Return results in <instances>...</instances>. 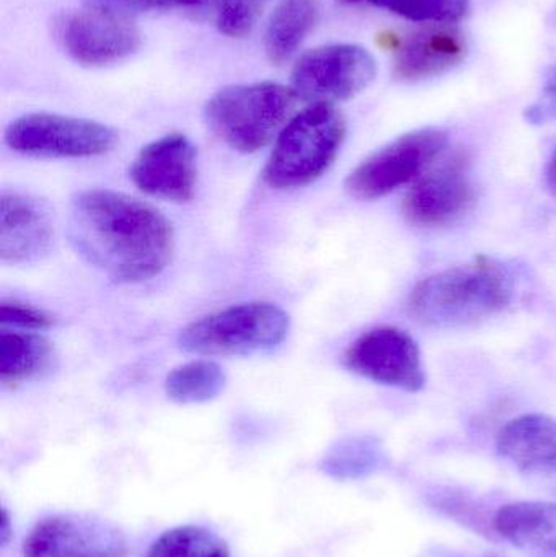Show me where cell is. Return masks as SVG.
<instances>
[{
	"label": "cell",
	"mask_w": 556,
	"mask_h": 557,
	"mask_svg": "<svg viewBox=\"0 0 556 557\" xmlns=\"http://www.w3.org/2000/svg\"><path fill=\"white\" fill-rule=\"evenodd\" d=\"M67 237L82 260L120 284L159 276L175 250L165 215L110 189H87L72 198Z\"/></svg>",
	"instance_id": "6da1fadb"
},
{
	"label": "cell",
	"mask_w": 556,
	"mask_h": 557,
	"mask_svg": "<svg viewBox=\"0 0 556 557\" xmlns=\"http://www.w3.org/2000/svg\"><path fill=\"white\" fill-rule=\"evenodd\" d=\"M512 297L511 271L482 255L418 282L408 297L407 311L421 326H469L505 310Z\"/></svg>",
	"instance_id": "7a4b0ae2"
},
{
	"label": "cell",
	"mask_w": 556,
	"mask_h": 557,
	"mask_svg": "<svg viewBox=\"0 0 556 557\" xmlns=\"http://www.w3.org/2000/svg\"><path fill=\"white\" fill-rule=\"evenodd\" d=\"M346 139V121L333 104L316 103L297 113L276 137L263 180L273 189L304 188L322 178Z\"/></svg>",
	"instance_id": "3957f363"
},
{
	"label": "cell",
	"mask_w": 556,
	"mask_h": 557,
	"mask_svg": "<svg viewBox=\"0 0 556 557\" xmlns=\"http://www.w3.org/2000/svg\"><path fill=\"white\" fill-rule=\"evenodd\" d=\"M297 95L276 82H254L222 88L209 98L205 120L231 149L255 153L280 136Z\"/></svg>",
	"instance_id": "277c9868"
},
{
	"label": "cell",
	"mask_w": 556,
	"mask_h": 557,
	"mask_svg": "<svg viewBox=\"0 0 556 557\" xmlns=\"http://www.w3.org/2000/svg\"><path fill=\"white\" fill-rule=\"evenodd\" d=\"M289 314L268 301L234 305L183 327L180 349L206 357H248L271 352L289 334Z\"/></svg>",
	"instance_id": "5b68a950"
},
{
	"label": "cell",
	"mask_w": 556,
	"mask_h": 557,
	"mask_svg": "<svg viewBox=\"0 0 556 557\" xmlns=\"http://www.w3.org/2000/svg\"><path fill=\"white\" fill-rule=\"evenodd\" d=\"M447 143L446 131L437 127L404 134L349 173L346 193L361 201L384 198L424 175L446 152Z\"/></svg>",
	"instance_id": "8992f818"
},
{
	"label": "cell",
	"mask_w": 556,
	"mask_h": 557,
	"mask_svg": "<svg viewBox=\"0 0 556 557\" xmlns=\"http://www.w3.org/2000/svg\"><path fill=\"white\" fill-rule=\"evenodd\" d=\"M7 147L36 159H91L111 152L118 133L107 124L54 113H29L9 124Z\"/></svg>",
	"instance_id": "52a82bcc"
},
{
	"label": "cell",
	"mask_w": 556,
	"mask_h": 557,
	"mask_svg": "<svg viewBox=\"0 0 556 557\" xmlns=\"http://www.w3.org/2000/svg\"><path fill=\"white\" fill-rule=\"evenodd\" d=\"M378 75L374 55L359 45L320 46L297 59L291 88L310 103L333 104L351 100Z\"/></svg>",
	"instance_id": "ba28073f"
},
{
	"label": "cell",
	"mask_w": 556,
	"mask_h": 557,
	"mask_svg": "<svg viewBox=\"0 0 556 557\" xmlns=\"http://www.w3.org/2000/svg\"><path fill=\"white\" fill-rule=\"evenodd\" d=\"M472 160L456 149L415 182L404 199V214L420 228H443L469 214L477 201Z\"/></svg>",
	"instance_id": "9c48e42d"
},
{
	"label": "cell",
	"mask_w": 556,
	"mask_h": 557,
	"mask_svg": "<svg viewBox=\"0 0 556 557\" xmlns=\"http://www.w3.org/2000/svg\"><path fill=\"white\" fill-rule=\"evenodd\" d=\"M52 33L72 61L94 69L126 61L139 51L143 42L131 18L91 7L55 16Z\"/></svg>",
	"instance_id": "30bf717a"
},
{
	"label": "cell",
	"mask_w": 556,
	"mask_h": 557,
	"mask_svg": "<svg viewBox=\"0 0 556 557\" xmlns=\"http://www.w3.org/2000/svg\"><path fill=\"white\" fill-rule=\"evenodd\" d=\"M343 366L362 379L408 393L421 392L427 385L420 346L410 333L391 324L356 337L343 354Z\"/></svg>",
	"instance_id": "8fae6325"
},
{
	"label": "cell",
	"mask_w": 556,
	"mask_h": 557,
	"mask_svg": "<svg viewBox=\"0 0 556 557\" xmlns=\"http://www.w3.org/2000/svg\"><path fill=\"white\" fill-rule=\"evenodd\" d=\"M144 195L172 202H189L198 183V152L185 134L173 133L143 147L129 170Z\"/></svg>",
	"instance_id": "7c38bea8"
},
{
	"label": "cell",
	"mask_w": 556,
	"mask_h": 557,
	"mask_svg": "<svg viewBox=\"0 0 556 557\" xmlns=\"http://www.w3.org/2000/svg\"><path fill=\"white\" fill-rule=\"evenodd\" d=\"M23 557H127L123 533L94 517H46L23 543Z\"/></svg>",
	"instance_id": "4fadbf2b"
},
{
	"label": "cell",
	"mask_w": 556,
	"mask_h": 557,
	"mask_svg": "<svg viewBox=\"0 0 556 557\" xmlns=\"http://www.w3.org/2000/svg\"><path fill=\"white\" fill-rule=\"evenodd\" d=\"M54 245V224L39 199L20 193L0 196V258L7 264L41 260Z\"/></svg>",
	"instance_id": "5bb4252c"
},
{
	"label": "cell",
	"mask_w": 556,
	"mask_h": 557,
	"mask_svg": "<svg viewBox=\"0 0 556 557\" xmlns=\"http://www.w3.org/2000/svg\"><path fill=\"white\" fill-rule=\"evenodd\" d=\"M467 39L456 25H424L395 49L394 71L401 81L436 77L466 59Z\"/></svg>",
	"instance_id": "9a60e30c"
},
{
	"label": "cell",
	"mask_w": 556,
	"mask_h": 557,
	"mask_svg": "<svg viewBox=\"0 0 556 557\" xmlns=\"http://www.w3.org/2000/svg\"><path fill=\"white\" fill-rule=\"evenodd\" d=\"M499 457L519 471L556 478V419L547 414H522L499 429Z\"/></svg>",
	"instance_id": "2e32d148"
},
{
	"label": "cell",
	"mask_w": 556,
	"mask_h": 557,
	"mask_svg": "<svg viewBox=\"0 0 556 557\" xmlns=\"http://www.w3.org/2000/svg\"><path fill=\"white\" fill-rule=\"evenodd\" d=\"M498 535L531 557H556V503L506 504L493 520Z\"/></svg>",
	"instance_id": "e0dca14e"
},
{
	"label": "cell",
	"mask_w": 556,
	"mask_h": 557,
	"mask_svg": "<svg viewBox=\"0 0 556 557\" xmlns=\"http://www.w3.org/2000/svg\"><path fill=\"white\" fill-rule=\"evenodd\" d=\"M320 13V0H281L264 32L268 59L276 65L289 61L316 29Z\"/></svg>",
	"instance_id": "ac0fdd59"
},
{
	"label": "cell",
	"mask_w": 556,
	"mask_h": 557,
	"mask_svg": "<svg viewBox=\"0 0 556 557\" xmlns=\"http://www.w3.org/2000/svg\"><path fill=\"white\" fill-rule=\"evenodd\" d=\"M52 359L51 343L35 331L0 333V383L5 388L38 379L51 369Z\"/></svg>",
	"instance_id": "d6986e66"
},
{
	"label": "cell",
	"mask_w": 556,
	"mask_h": 557,
	"mask_svg": "<svg viewBox=\"0 0 556 557\" xmlns=\"http://www.w3.org/2000/svg\"><path fill=\"white\" fill-rule=\"evenodd\" d=\"M388 465V455L379 438L371 435H353L336 442L325 457L320 470L335 480H362Z\"/></svg>",
	"instance_id": "ffe728a7"
},
{
	"label": "cell",
	"mask_w": 556,
	"mask_h": 557,
	"mask_svg": "<svg viewBox=\"0 0 556 557\" xmlns=\"http://www.w3.org/2000/svg\"><path fill=\"white\" fill-rule=\"evenodd\" d=\"M227 376L219 363L208 359L191 360L169 373L165 393L178 405H202L224 392Z\"/></svg>",
	"instance_id": "44dd1931"
},
{
	"label": "cell",
	"mask_w": 556,
	"mask_h": 557,
	"mask_svg": "<svg viewBox=\"0 0 556 557\" xmlns=\"http://www.w3.org/2000/svg\"><path fill=\"white\" fill-rule=\"evenodd\" d=\"M147 557H231L227 543L205 527L182 525L162 533Z\"/></svg>",
	"instance_id": "7402d4cb"
},
{
	"label": "cell",
	"mask_w": 556,
	"mask_h": 557,
	"mask_svg": "<svg viewBox=\"0 0 556 557\" xmlns=\"http://www.w3.org/2000/svg\"><path fill=\"white\" fill-rule=\"evenodd\" d=\"M371 3L428 25H456L472 9L470 0H371Z\"/></svg>",
	"instance_id": "603a6c76"
},
{
	"label": "cell",
	"mask_w": 556,
	"mask_h": 557,
	"mask_svg": "<svg viewBox=\"0 0 556 557\" xmlns=\"http://www.w3.org/2000/svg\"><path fill=\"white\" fill-rule=\"evenodd\" d=\"M270 0H206L215 28L228 38H245L254 32L264 7Z\"/></svg>",
	"instance_id": "cb8c5ba5"
},
{
	"label": "cell",
	"mask_w": 556,
	"mask_h": 557,
	"mask_svg": "<svg viewBox=\"0 0 556 557\" xmlns=\"http://www.w3.org/2000/svg\"><path fill=\"white\" fill-rule=\"evenodd\" d=\"M205 2L206 0H85L91 9L103 10L126 18L137 13L202 10Z\"/></svg>",
	"instance_id": "d4e9b609"
},
{
	"label": "cell",
	"mask_w": 556,
	"mask_h": 557,
	"mask_svg": "<svg viewBox=\"0 0 556 557\" xmlns=\"http://www.w3.org/2000/svg\"><path fill=\"white\" fill-rule=\"evenodd\" d=\"M54 320L41 308L18 300L0 301V324L20 331H41L52 326Z\"/></svg>",
	"instance_id": "484cf974"
},
{
	"label": "cell",
	"mask_w": 556,
	"mask_h": 557,
	"mask_svg": "<svg viewBox=\"0 0 556 557\" xmlns=\"http://www.w3.org/2000/svg\"><path fill=\"white\" fill-rule=\"evenodd\" d=\"M526 121L542 126L556 121V64L545 74L544 87L538 100L526 110Z\"/></svg>",
	"instance_id": "4316f807"
},
{
	"label": "cell",
	"mask_w": 556,
	"mask_h": 557,
	"mask_svg": "<svg viewBox=\"0 0 556 557\" xmlns=\"http://www.w3.org/2000/svg\"><path fill=\"white\" fill-rule=\"evenodd\" d=\"M13 536V523L10 520L9 510L3 507L2 509V519H0V543L2 546H7L12 540Z\"/></svg>",
	"instance_id": "83f0119b"
},
{
	"label": "cell",
	"mask_w": 556,
	"mask_h": 557,
	"mask_svg": "<svg viewBox=\"0 0 556 557\" xmlns=\"http://www.w3.org/2000/svg\"><path fill=\"white\" fill-rule=\"evenodd\" d=\"M545 183H547V189L551 191V195L556 198V147L551 160H548L547 170H545Z\"/></svg>",
	"instance_id": "f1b7e54d"
},
{
	"label": "cell",
	"mask_w": 556,
	"mask_h": 557,
	"mask_svg": "<svg viewBox=\"0 0 556 557\" xmlns=\"http://www.w3.org/2000/svg\"><path fill=\"white\" fill-rule=\"evenodd\" d=\"M551 25L554 26L556 29V7L554 9V12L551 13Z\"/></svg>",
	"instance_id": "f546056e"
},
{
	"label": "cell",
	"mask_w": 556,
	"mask_h": 557,
	"mask_svg": "<svg viewBox=\"0 0 556 557\" xmlns=\"http://www.w3.org/2000/svg\"><path fill=\"white\" fill-rule=\"evenodd\" d=\"M348 2H353V3L369 2V3H371V0H348Z\"/></svg>",
	"instance_id": "4dcf8cb0"
}]
</instances>
